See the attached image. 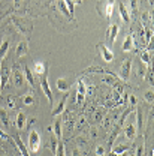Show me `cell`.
Here are the masks:
<instances>
[{
	"mask_svg": "<svg viewBox=\"0 0 154 156\" xmlns=\"http://www.w3.org/2000/svg\"><path fill=\"white\" fill-rule=\"evenodd\" d=\"M11 74H12V69L5 62H2V65H0V93L5 90L8 81L11 80Z\"/></svg>",
	"mask_w": 154,
	"mask_h": 156,
	"instance_id": "cell-1",
	"label": "cell"
},
{
	"mask_svg": "<svg viewBox=\"0 0 154 156\" xmlns=\"http://www.w3.org/2000/svg\"><path fill=\"white\" fill-rule=\"evenodd\" d=\"M40 135L36 129H32L30 134H29V147L33 153H38L39 149H40Z\"/></svg>",
	"mask_w": 154,
	"mask_h": 156,
	"instance_id": "cell-2",
	"label": "cell"
},
{
	"mask_svg": "<svg viewBox=\"0 0 154 156\" xmlns=\"http://www.w3.org/2000/svg\"><path fill=\"white\" fill-rule=\"evenodd\" d=\"M118 30H120L118 24H111V26L108 27V30H106V36H105L106 47H112V45H114L117 35H118Z\"/></svg>",
	"mask_w": 154,
	"mask_h": 156,
	"instance_id": "cell-3",
	"label": "cell"
},
{
	"mask_svg": "<svg viewBox=\"0 0 154 156\" xmlns=\"http://www.w3.org/2000/svg\"><path fill=\"white\" fill-rule=\"evenodd\" d=\"M40 89H42L43 95L46 96L48 102H50V104L53 105V102H54V98H53V92H51V87H50V81H48V77H46V74H43V77L40 78Z\"/></svg>",
	"mask_w": 154,
	"mask_h": 156,
	"instance_id": "cell-4",
	"label": "cell"
},
{
	"mask_svg": "<svg viewBox=\"0 0 154 156\" xmlns=\"http://www.w3.org/2000/svg\"><path fill=\"white\" fill-rule=\"evenodd\" d=\"M11 80H12V83H14V86L17 87V89H24L26 87V78H24V74L19 71V69H15V71H12V74H11Z\"/></svg>",
	"mask_w": 154,
	"mask_h": 156,
	"instance_id": "cell-5",
	"label": "cell"
},
{
	"mask_svg": "<svg viewBox=\"0 0 154 156\" xmlns=\"http://www.w3.org/2000/svg\"><path fill=\"white\" fill-rule=\"evenodd\" d=\"M130 69H132V58H126L121 65V69H120V74L118 77L121 78L123 81H127L130 77Z\"/></svg>",
	"mask_w": 154,
	"mask_h": 156,
	"instance_id": "cell-6",
	"label": "cell"
},
{
	"mask_svg": "<svg viewBox=\"0 0 154 156\" xmlns=\"http://www.w3.org/2000/svg\"><path fill=\"white\" fill-rule=\"evenodd\" d=\"M97 50L100 51V56H102V58H103L106 63H111V62L114 60V53H112V50H111L109 47H106V45H103V44H99V45H97Z\"/></svg>",
	"mask_w": 154,
	"mask_h": 156,
	"instance_id": "cell-7",
	"label": "cell"
},
{
	"mask_svg": "<svg viewBox=\"0 0 154 156\" xmlns=\"http://www.w3.org/2000/svg\"><path fill=\"white\" fill-rule=\"evenodd\" d=\"M135 39H133V33H129L126 38H124V42H123V51H126V53H130V51H133L135 50Z\"/></svg>",
	"mask_w": 154,
	"mask_h": 156,
	"instance_id": "cell-8",
	"label": "cell"
},
{
	"mask_svg": "<svg viewBox=\"0 0 154 156\" xmlns=\"http://www.w3.org/2000/svg\"><path fill=\"white\" fill-rule=\"evenodd\" d=\"M85 95H87V87H85L84 80L81 78V80H78V95H77V102H78V104L84 102Z\"/></svg>",
	"mask_w": 154,
	"mask_h": 156,
	"instance_id": "cell-9",
	"label": "cell"
},
{
	"mask_svg": "<svg viewBox=\"0 0 154 156\" xmlns=\"http://www.w3.org/2000/svg\"><path fill=\"white\" fill-rule=\"evenodd\" d=\"M118 11H120L121 20H123L124 23H129V21H130V14H129V9H127L124 0H118Z\"/></svg>",
	"mask_w": 154,
	"mask_h": 156,
	"instance_id": "cell-10",
	"label": "cell"
},
{
	"mask_svg": "<svg viewBox=\"0 0 154 156\" xmlns=\"http://www.w3.org/2000/svg\"><path fill=\"white\" fill-rule=\"evenodd\" d=\"M56 86H57V90L63 92V93H69V90H70V83L64 77L58 78L57 81H56Z\"/></svg>",
	"mask_w": 154,
	"mask_h": 156,
	"instance_id": "cell-11",
	"label": "cell"
},
{
	"mask_svg": "<svg viewBox=\"0 0 154 156\" xmlns=\"http://www.w3.org/2000/svg\"><path fill=\"white\" fill-rule=\"evenodd\" d=\"M27 53H29V44H27L26 41L18 42V45H17V48H15V54H17V57H22V56H26Z\"/></svg>",
	"mask_w": 154,
	"mask_h": 156,
	"instance_id": "cell-12",
	"label": "cell"
},
{
	"mask_svg": "<svg viewBox=\"0 0 154 156\" xmlns=\"http://www.w3.org/2000/svg\"><path fill=\"white\" fill-rule=\"evenodd\" d=\"M33 69H35V74H36V75L42 77L43 74H46V71H48V65H46V62H36L35 66H33Z\"/></svg>",
	"mask_w": 154,
	"mask_h": 156,
	"instance_id": "cell-13",
	"label": "cell"
},
{
	"mask_svg": "<svg viewBox=\"0 0 154 156\" xmlns=\"http://www.w3.org/2000/svg\"><path fill=\"white\" fill-rule=\"evenodd\" d=\"M66 102H67V93H66V96H63L60 99V102H58L57 107L53 108V116H60V114H63L64 107H66Z\"/></svg>",
	"mask_w": 154,
	"mask_h": 156,
	"instance_id": "cell-14",
	"label": "cell"
},
{
	"mask_svg": "<svg viewBox=\"0 0 154 156\" xmlns=\"http://www.w3.org/2000/svg\"><path fill=\"white\" fill-rule=\"evenodd\" d=\"M26 125H27V116H26V113L19 111L18 114H17V128H18L19 131H22L26 128Z\"/></svg>",
	"mask_w": 154,
	"mask_h": 156,
	"instance_id": "cell-15",
	"label": "cell"
},
{
	"mask_svg": "<svg viewBox=\"0 0 154 156\" xmlns=\"http://www.w3.org/2000/svg\"><path fill=\"white\" fill-rule=\"evenodd\" d=\"M114 2H115V0H106V3H105L103 14H105L106 18H111L112 14H114Z\"/></svg>",
	"mask_w": 154,
	"mask_h": 156,
	"instance_id": "cell-16",
	"label": "cell"
},
{
	"mask_svg": "<svg viewBox=\"0 0 154 156\" xmlns=\"http://www.w3.org/2000/svg\"><path fill=\"white\" fill-rule=\"evenodd\" d=\"M53 129H54V134H56V138L57 140H61V119L57 117L56 119V122H54V125H53Z\"/></svg>",
	"mask_w": 154,
	"mask_h": 156,
	"instance_id": "cell-17",
	"label": "cell"
},
{
	"mask_svg": "<svg viewBox=\"0 0 154 156\" xmlns=\"http://www.w3.org/2000/svg\"><path fill=\"white\" fill-rule=\"evenodd\" d=\"M15 144H17V147H18V150L21 152V155H22V156H30L29 150H27V147L24 146V143L21 141V138H19L18 135L15 136Z\"/></svg>",
	"mask_w": 154,
	"mask_h": 156,
	"instance_id": "cell-18",
	"label": "cell"
},
{
	"mask_svg": "<svg viewBox=\"0 0 154 156\" xmlns=\"http://www.w3.org/2000/svg\"><path fill=\"white\" fill-rule=\"evenodd\" d=\"M57 8H58V11H60L63 15H66L67 18L72 20V17H70V14H69V9H67V6H66V2H64V0H57Z\"/></svg>",
	"mask_w": 154,
	"mask_h": 156,
	"instance_id": "cell-19",
	"label": "cell"
},
{
	"mask_svg": "<svg viewBox=\"0 0 154 156\" xmlns=\"http://www.w3.org/2000/svg\"><path fill=\"white\" fill-rule=\"evenodd\" d=\"M35 102H36V98L33 95V92H29V93H26L24 96H22V104L24 105H35Z\"/></svg>",
	"mask_w": 154,
	"mask_h": 156,
	"instance_id": "cell-20",
	"label": "cell"
},
{
	"mask_svg": "<svg viewBox=\"0 0 154 156\" xmlns=\"http://www.w3.org/2000/svg\"><path fill=\"white\" fill-rule=\"evenodd\" d=\"M124 134H126V136L129 138V140H133V136H135L136 134V128L133 123H129L127 126H126V131H124Z\"/></svg>",
	"mask_w": 154,
	"mask_h": 156,
	"instance_id": "cell-21",
	"label": "cell"
},
{
	"mask_svg": "<svg viewBox=\"0 0 154 156\" xmlns=\"http://www.w3.org/2000/svg\"><path fill=\"white\" fill-rule=\"evenodd\" d=\"M24 78H26V81H27V83L32 86V89H33V87H35V78H33V74L30 72V69H29L27 66L24 68Z\"/></svg>",
	"mask_w": 154,
	"mask_h": 156,
	"instance_id": "cell-22",
	"label": "cell"
},
{
	"mask_svg": "<svg viewBox=\"0 0 154 156\" xmlns=\"http://www.w3.org/2000/svg\"><path fill=\"white\" fill-rule=\"evenodd\" d=\"M0 120H2L5 128H9V116H8L5 108H0Z\"/></svg>",
	"mask_w": 154,
	"mask_h": 156,
	"instance_id": "cell-23",
	"label": "cell"
},
{
	"mask_svg": "<svg viewBox=\"0 0 154 156\" xmlns=\"http://www.w3.org/2000/svg\"><path fill=\"white\" fill-rule=\"evenodd\" d=\"M8 50H9V41L6 39V41H3V42H2V45H0V60H3V58H5L6 53H8Z\"/></svg>",
	"mask_w": 154,
	"mask_h": 156,
	"instance_id": "cell-24",
	"label": "cell"
},
{
	"mask_svg": "<svg viewBox=\"0 0 154 156\" xmlns=\"http://www.w3.org/2000/svg\"><path fill=\"white\" fill-rule=\"evenodd\" d=\"M129 150V147L127 146H124V144H121V146H117V147H114V153H117V155H123V153H126Z\"/></svg>",
	"mask_w": 154,
	"mask_h": 156,
	"instance_id": "cell-25",
	"label": "cell"
},
{
	"mask_svg": "<svg viewBox=\"0 0 154 156\" xmlns=\"http://www.w3.org/2000/svg\"><path fill=\"white\" fill-rule=\"evenodd\" d=\"M64 2H66V6H67V9H69L70 17L74 18V15H75V3H74L72 0H64Z\"/></svg>",
	"mask_w": 154,
	"mask_h": 156,
	"instance_id": "cell-26",
	"label": "cell"
},
{
	"mask_svg": "<svg viewBox=\"0 0 154 156\" xmlns=\"http://www.w3.org/2000/svg\"><path fill=\"white\" fill-rule=\"evenodd\" d=\"M141 58H142V62H144L145 65H150V58H151V56H150L148 51H142V53H141Z\"/></svg>",
	"mask_w": 154,
	"mask_h": 156,
	"instance_id": "cell-27",
	"label": "cell"
},
{
	"mask_svg": "<svg viewBox=\"0 0 154 156\" xmlns=\"http://www.w3.org/2000/svg\"><path fill=\"white\" fill-rule=\"evenodd\" d=\"M56 156H66V155H64V146H63V143H58V144H57V149H56Z\"/></svg>",
	"mask_w": 154,
	"mask_h": 156,
	"instance_id": "cell-28",
	"label": "cell"
},
{
	"mask_svg": "<svg viewBox=\"0 0 154 156\" xmlns=\"http://www.w3.org/2000/svg\"><path fill=\"white\" fill-rule=\"evenodd\" d=\"M136 119H138V128H142V110L138 108L136 111Z\"/></svg>",
	"mask_w": 154,
	"mask_h": 156,
	"instance_id": "cell-29",
	"label": "cell"
},
{
	"mask_svg": "<svg viewBox=\"0 0 154 156\" xmlns=\"http://www.w3.org/2000/svg\"><path fill=\"white\" fill-rule=\"evenodd\" d=\"M144 98H145V101L147 102H153V99H154V95H153V90H148V92H145V95H144Z\"/></svg>",
	"mask_w": 154,
	"mask_h": 156,
	"instance_id": "cell-30",
	"label": "cell"
},
{
	"mask_svg": "<svg viewBox=\"0 0 154 156\" xmlns=\"http://www.w3.org/2000/svg\"><path fill=\"white\" fill-rule=\"evenodd\" d=\"M14 101H15L14 96H8V107L9 108H15V102Z\"/></svg>",
	"mask_w": 154,
	"mask_h": 156,
	"instance_id": "cell-31",
	"label": "cell"
},
{
	"mask_svg": "<svg viewBox=\"0 0 154 156\" xmlns=\"http://www.w3.org/2000/svg\"><path fill=\"white\" fill-rule=\"evenodd\" d=\"M147 71H148V72H147V77L145 78L150 81V84H153V69H151V68H148Z\"/></svg>",
	"mask_w": 154,
	"mask_h": 156,
	"instance_id": "cell-32",
	"label": "cell"
},
{
	"mask_svg": "<svg viewBox=\"0 0 154 156\" xmlns=\"http://www.w3.org/2000/svg\"><path fill=\"white\" fill-rule=\"evenodd\" d=\"M96 153H97V156H103L105 155V147H103V146H97Z\"/></svg>",
	"mask_w": 154,
	"mask_h": 156,
	"instance_id": "cell-33",
	"label": "cell"
},
{
	"mask_svg": "<svg viewBox=\"0 0 154 156\" xmlns=\"http://www.w3.org/2000/svg\"><path fill=\"white\" fill-rule=\"evenodd\" d=\"M129 2H130V8H132V11H136V6H138V5H136V0H129Z\"/></svg>",
	"mask_w": 154,
	"mask_h": 156,
	"instance_id": "cell-34",
	"label": "cell"
},
{
	"mask_svg": "<svg viewBox=\"0 0 154 156\" xmlns=\"http://www.w3.org/2000/svg\"><path fill=\"white\" fill-rule=\"evenodd\" d=\"M130 104H132V105H136V104H138V101H136V96H133V95L130 96Z\"/></svg>",
	"mask_w": 154,
	"mask_h": 156,
	"instance_id": "cell-35",
	"label": "cell"
},
{
	"mask_svg": "<svg viewBox=\"0 0 154 156\" xmlns=\"http://www.w3.org/2000/svg\"><path fill=\"white\" fill-rule=\"evenodd\" d=\"M108 156H120V155H117V153H114V152H111V153H109Z\"/></svg>",
	"mask_w": 154,
	"mask_h": 156,
	"instance_id": "cell-36",
	"label": "cell"
},
{
	"mask_svg": "<svg viewBox=\"0 0 154 156\" xmlns=\"http://www.w3.org/2000/svg\"><path fill=\"white\" fill-rule=\"evenodd\" d=\"M19 2H21V0H14V3H15L17 6H18V5H19Z\"/></svg>",
	"mask_w": 154,
	"mask_h": 156,
	"instance_id": "cell-37",
	"label": "cell"
},
{
	"mask_svg": "<svg viewBox=\"0 0 154 156\" xmlns=\"http://www.w3.org/2000/svg\"><path fill=\"white\" fill-rule=\"evenodd\" d=\"M0 135H3V132H2V131H0Z\"/></svg>",
	"mask_w": 154,
	"mask_h": 156,
	"instance_id": "cell-38",
	"label": "cell"
}]
</instances>
